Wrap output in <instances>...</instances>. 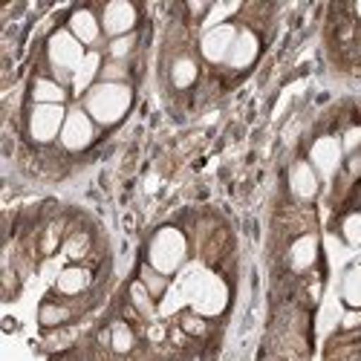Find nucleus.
Segmentation results:
<instances>
[{
  "mask_svg": "<svg viewBox=\"0 0 361 361\" xmlns=\"http://www.w3.org/2000/svg\"><path fill=\"white\" fill-rule=\"evenodd\" d=\"M130 107V87L125 84H99L90 90V96H87V113L96 118V122L102 125H113L118 122Z\"/></svg>",
  "mask_w": 361,
  "mask_h": 361,
  "instance_id": "nucleus-1",
  "label": "nucleus"
},
{
  "mask_svg": "<svg viewBox=\"0 0 361 361\" xmlns=\"http://www.w3.org/2000/svg\"><path fill=\"white\" fill-rule=\"evenodd\" d=\"M185 257V240L179 231L173 228H162L154 240V246H150V266L157 269L162 275H171L173 269L183 263Z\"/></svg>",
  "mask_w": 361,
  "mask_h": 361,
  "instance_id": "nucleus-2",
  "label": "nucleus"
},
{
  "mask_svg": "<svg viewBox=\"0 0 361 361\" xmlns=\"http://www.w3.org/2000/svg\"><path fill=\"white\" fill-rule=\"evenodd\" d=\"M84 52H81V41L70 32H55L52 41H49V61L52 67L58 70V78L67 81L70 73H75L84 61Z\"/></svg>",
  "mask_w": 361,
  "mask_h": 361,
  "instance_id": "nucleus-3",
  "label": "nucleus"
},
{
  "mask_svg": "<svg viewBox=\"0 0 361 361\" xmlns=\"http://www.w3.org/2000/svg\"><path fill=\"white\" fill-rule=\"evenodd\" d=\"M64 110L61 104H35L32 116H29V136L35 142H52L64 130Z\"/></svg>",
  "mask_w": 361,
  "mask_h": 361,
  "instance_id": "nucleus-4",
  "label": "nucleus"
},
{
  "mask_svg": "<svg viewBox=\"0 0 361 361\" xmlns=\"http://www.w3.org/2000/svg\"><path fill=\"white\" fill-rule=\"evenodd\" d=\"M237 41V29L231 23H220L214 29H208L202 38V55L208 61H228L231 47Z\"/></svg>",
  "mask_w": 361,
  "mask_h": 361,
  "instance_id": "nucleus-5",
  "label": "nucleus"
},
{
  "mask_svg": "<svg viewBox=\"0 0 361 361\" xmlns=\"http://www.w3.org/2000/svg\"><path fill=\"white\" fill-rule=\"evenodd\" d=\"M61 142L67 150H84L90 142H93V122L84 110H73L64 122V130H61Z\"/></svg>",
  "mask_w": 361,
  "mask_h": 361,
  "instance_id": "nucleus-6",
  "label": "nucleus"
},
{
  "mask_svg": "<svg viewBox=\"0 0 361 361\" xmlns=\"http://www.w3.org/2000/svg\"><path fill=\"white\" fill-rule=\"evenodd\" d=\"M133 23H136V9H133L130 4H122V0H118V4H110V6L104 9L102 26H104V32L113 35V38L130 35Z\"/></svg>",
  "mask_w": 361,
  "mask_h": 361,
  "instance_id": "nucleus-7",
  "label": "nucleus"
},
{
  "mask_svg": "<svg viewBox=\"0 0 361 361\" xmlns=\"http://www.w3.org/2000/svg\"><path fill=\"white\" fill-rule=\"evenodd\" d=\"M338 162H341V147H338V142H336V139H318L315 147H312V165H315L324 176H329V173H336Z\"/></svg>",
  "mask_w": 361,
  "mask_h": 361,
  "instance_id": "nucleus-8",
  "label": "nucleus"
},
{
  "mask_svg": "<svg viewBox=\"0 0 361 361\" xmlns=\"http://www.w3.org/2000/svg\"><path fill=\"white\" fill-rule=\"evenodd\" d=\"M255 55H257V38L252 32H237V41H234L231 55H228V64L243 70L255 61Z\"/></svg>",
  "mask_w": 361,
  "mask_h": 361,
  "instance_id": "nucleus-9",
  "label": "nucleus"
},
{
  "mask_svg": "<svg viewBox=\"0 0 361 361\" xmlns=\"http://www.w3.org/2000/svg\"><path fill=\"white\" fill-rule=\"evenodd\" d=\"M70 29H73V35L81 41V44H93L99 38V18L90 12V9H78L73 12L70 18Z\"/></svg>",
  "mask_w": 361,
  "mask_h": 361,
  "instance_id": "nucleus-10",
  "label": "nucleus"
},
{
  "mask_svg": "<svg viewBox=\"0 0 361 361\" xmlns=\"http://www.w3.org/2000/svg\"><path fill=\"white\" fill-rule=\"evenodd\" d=\"M292 191L300 197V200H312L315 197V191H318V176H315V171L310 168V165H295L292 168Z\"/></svg>",
  "mask_w": 361,
  "mask_h": 361,
  "instance_id": "nucleus-11",
  "label": "nucleus"
},
{
  "mask_svg": "<svg viewBox=\"0 0 361 361\" xmlns=\"http://www.w3.org/2000/svg\"><path fill=\"white\" fill-rule=\"evenodd\" d=\"M32 99H35L38 104H61V102L67 99V93H64V87L58 84V81H52V78H38L35 87H32Z\"/></svg>",
  "mask_w": 361,
  "mask_h": 361,
  "instance_id": "nucleus-12",
  "label": "nucleus"
},
{
  "mask_svg": "<svg viewBox=\"0 0 361 361\" xmlns=\"http://www.w3.org/2000/svg\"><path fill=\"white\" fill-rule=\"evenodd\" d=\"M87 283H90V278H87L84 269H64L61 278H58V289L64 295H78L87 289Z\"/></svg>",
  "mask_w": 361,
  "mask_h": 361,
  "instance_id": "nucleus-13",
  "label": "nucleus"
},
{
  "mask_svg": "<svg viewBox=\"0 0 361 361\" xmlns=\"http://www.w3.org/2000/svg\"><path fill=\"white\" fill-rule=\"evenodd\" d=\"M99 67H102V58H99V52H90V55L84 58V61H81V67L75 70V75H73V87H75V90H84L90 81L96 78Z\"/></svg>",
  "mask_w": 361,
  "mask_h": 361,
  "instance_id": "nucleus-14",
  "label": "nucleus"
},
{
  "mask_svg": "<svg viewBox=\"0 0 361 361\" xmlns=\"http://www.w3.org/2000/svg\"><path fill=\"white\" fill-rule=\"evenodd\" d=\"M171 75H173L176 87H191L197 81V64L191 61V58H179V61L173 64V70H171Z\"/></svg>",
  "mask_w": 361,
  "mask_h": 361,
  "instance_id": "nucleus-15",
  "label": "nucleus"
},
{
  "mask_svg": "<svg viewBox=\"0 0 361 361\" xmlns=\"http://www.w3.org/2000/svg\"><path fill=\"white\" fill-rule=\"evenodd\" d=\"M312 260H315V237H304L292 249V263H295V269H307Z\"/></svg>",
  "mask_w": 361,
  "mask_h": 361,
  "instance_id": "nucleus-16",
  "label": "nucleus"
},
{
  "mask_svg": "<svg viewBox=\"0 0 361 361\" xmlns=\"http://www.w3.org/2000/svg\"><path fill=\"white\" fill-rule=\"evenodd\" d=\"M142 283H145V289L150 292V295H162L165 292V275L162 272H157L154 266H145V272H142Z\"/></svg>",
  "mask_w": 361,
  "mask_h": 361,
  "instance_id": "nucleus-17",
  "label": "nucleus"
},
{
  "mask_svg": "<svg viewBox=\"0 0 361 361\" xmlns=\"http://www.w3.org/2000/svg\"><path fill=\"white\" fill-rule=\"evenodd\" d=\"M344 295L353 307H361V269H353L350 278H347V286H344Z\"/></svg>",
  "mask_w": 361,
  "mask_h": 361,
  "instance_id": "nucleus-18",
  "label": "nucleus"
},
{
  "mask_svg": "<svg viewBox=\"0 0 361 361\" xmlns=\"http://www.w3.org/2000/svg\"><path fill=\"white\" fill-rule=\"evenodd\" d=\"M130 347H133V333H130L125 324H116V326H113V350L128 353Z\"/></svg>",
  "mask_w": 361,
  "mask_h": 361,
  "instance_id": "nucleus-19",
  "label": "nucleus"
},
{
  "mask_svg": "<svg viewBox=\"0 0 361 361\" xmlns=\"http://www.w3.org/2000/svg\"><path fill=\"white\" fill-rule=\"evenodd\" d=\"M67 310H61V307H55V304H44L41 307V324L44 326H55V324H61V321H67Z\"/></svg>",
  "mask_w": 361,
  "mask_h": 361,
  "instance_id": "nucleus-20",
  "label": "nucleus"
},
{
  "mask_svg": "<svg viewBox=\"0 0 361 361\" xmlns=\"http://www.w3.org/2000/svg\"><path fill=\"white\" fill-rule=\"evenodd\" d=\"M133 49V35H122V38H113L110 44V55L116 58V61H122V58H128Z\"/></svg>",
  "mask_w": 361,
  "mask_h": 361,
  "instance_id": "nucleus-21",
  "label": "nucleus"
},
{
  "mask_svg": "<svg viewBox=\"0 0 361 361\" xmlns=\"http://www.w3.org/2000/svg\"><path fill=\"white\" fill-rule=\"evenodd\" d=\"M344 237H347V243H353V246L361 243V214L347 217V223H344Z\"/></svg>",
  "mask_w": 361,
  "mask_h": 361,
  "instance_id": "nucleus-22",
  "label": "nucleus"
},
{
  "mask_svg": "<svg viewBox=\"0 0 361 361\" xmlns=\"http://www.w3.org/2000/svg\"><path fill=\"white\" fill-rule=\"evenodd\" d=\"M130 298H133V304H136L142 312H150V292L145 289V283H133V286H130Z\"/></svg>",
  "mask_w": 361,
  "mask_h": 361,
  "instance_id": "nucleus-23",
  "label": "nucleus"
},
{
  "mask_svg": "<svg viewBox=\"0 0 361 361\" xmlns=\"http://www.w3.org/2000/svg\"><path fill=\"white\" fill-rule=\"evenodd\" d=\"M185 329H188V333H194V336H202L205 333V326H202L200 318H185Z\"/></svg>",
  "mask_w": 361,
  "mask_h": 361,
  "instance_id": "nucleus-24",
  "label": "nucleus"
},
{
  "mask_svg": "<svg viewBox=\"0 0 361 361\" xmlns=\"http://www.w3.org/2000/svg\"><path fill=\"white\" fill-rule=\"evenodd\" d=\"M361 324V312H350V315H344V326L350 329V326H358Z\"/></svg>",
  "mask_w": 361,
  "mask_h": 361,
  "instance_id": "nucleus-25",
  "label": "nucleus"
},
{
  "mask_svg": "<svg viewBox=\"0 0 361 361\" xmlns=\"http://www.w3.org/2000/svg\"><path fill=\"white\" fill-rule=\"evenodd\" d=\"M355 12H358V18H361V4H358V6H355Z\"/></svg>",
  "mask_w": 361,
  "mask_h": 361,
  "instance_id": "nucleus-26",
  "label": "nucleus"
}]
</instances>
